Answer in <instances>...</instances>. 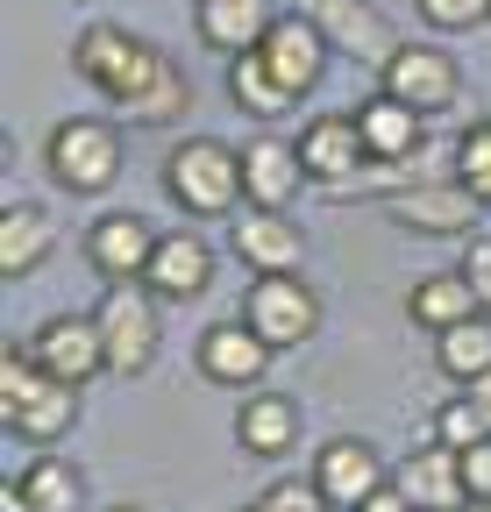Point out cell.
Masks as SVG:
<instances>
[{"instance_id": "cell-10", "label": "cell", "mask_w": 491, "mask_h": 512, "mask_svg": "<svg viewBox=\"0 0 491 512\" xmlns=\"http://www.w3.org/2000/svg\"><path fill=\"white\" fill-rule=\"evenodd\" d=\"M299 8L328 29V43H335L349 64H363V72H385V64H392L399 29L371 8V0H299Z\"/></svg>"}, {"instance_id": "cell-26", "label": "cell", "mask_w": 491, "mask_h": 512, "mask_svg": "<svg viewBox=\"0 0 491 512\" xmlns=\"http://www.w3.org/2000/svg\"><path fill=\"white\" fill-rule=\"evenodd\" d=\"M228 100L250 114V121H278V114H292V93L278 86V72H271L257 50L228 57Z\"/></svg>"}, {"instance_id": "cell-37", "label": "cell", "mask_w": 491, "mask_h": 512, "mask_svg": "<svg viewBox=\"0 0 491 512\" xmlns=\"http://www.w3.org/2000/svg\"><path fill=\"white\" fill-rule=\"evenodd\" d=\"M463 512H491V498H470V505H463Z\"/></svg>"}, {"instance_id": "cell-5", "label": "cell", "mask_w": 491, "mask_h": 512, "mask_svg": "<svg viewBox=\"0 0 491 512\" xmlns=\"http://www.w3.org/2000/svg\"><path fill=\"white\" fill-rule=\"evenodd\" d=\"M100 320V335H107V377H143L157 363V342H164V320H157V292L136 285V278H121L100 292L93 306Z\"/></svg>"}, {"instance_id": "cell-22", "label": "cell", "mask_w": 491, "mask_h": 512, "mask_svg": "<svg viewBox=\"0 0 491 512\" xmlns=\"http://www.w3.org/2000/svg\"><path fill=\"white\" fill-rule=\"evenodd\" d=\"M271 22H278V8H271V0H200V8H193L200 43H207V50H221V57L257 50Z\"/></svg>"}, {"instance_id": "cell-30", "label": "cell", "mask_w": 491, "mask_h": 512, "mask_svg": "<svg viewBox=\"0 0 491 512\" xmlns=\"http://www.w3.org/2000/svg\"><path fill=\"white\" fill-rule=\"evenodd\" d=\"M491 427H484V413H477V399L463 392V399H442L435 406V420H427V441H442V448H470V441H484Z\"/></svg>"}, {"instance_id": "cell-8", "label": "cell", "mask_w": 491, "mask_h": 512, "mask_svg": "<svg viewBox=\"0 0 491 512\" xmlns=\"http://www.w3.org/2000/svg\"><path fill=\"white\" fill-rule=\"evenodd\" d=\"M378 86L392 93V100H406L413 114H449L456 100H463V64L442 50V43H399L392 50V64L378 72Z\"/></svg>"}, {"instance_id": "cell-7", "label": "cell", "mask_w": 491, "mask_h": 512, "mask_svg": "<svg viewBox=\"0 0 491 512\" xmlns=\"http://www.w3.org/2000/svg\"><path fill=\"white\" fill-rule=\"evenodd\" d=\"M242 320L285 356L299 342H314L321 328V292L306 285L299 271H271V278H250V292H242Z\"/></svg>"}, {"instance_id": "cell-21", "label": "cell", "mask_w": 491, "mask_h": 512, "mask_svg": "<svg viewBox=\"0 0 491 512\" xmlns=\"http://www.w3.org/2000/svg\"><path fill=\"white\" fill-rule=\"evenodd\" d=\"M420 512H463L470 505V484H463V456L456 448H442V441H427L420 456H406V470L392 477Z\"/></svg>"}, {"instance_id": "cell-28", "label": "cell", "mask_w": 491, "mask_h": 512, "mask_svg": "<svg viewBox=\"0 0 491 512\" xmlns=\"http://www.w3.org/2000/svg\"><path fill=\"white\" fill-rule=\"evenodd\" d=\"M435 363H442V377H456V384L484 377V370H491V313H470V320H456V328H442V335H435Z\"/></svg>"}, {"instance_id": "cell-20", "label": "cell", "mask_w": 491, "mask_h": 512, "mask_svg": "<svg viewBox=\"0 0 491 512\" xmlns=\"http://www.w3.org/2000/svg\"><path fill=\"white\" fill-rule=\"evenodd\" d=\"M356 121H363V143H371V164H413L420 143H427V114H413V107L392 100L385 86L356 107Z\"/></svg>"}, {"instance_id": "cell-12", "label": "cell", "mask_w": 491, "mask_h": 512, "mask_svg": "<svg viewBox=\"0 0 491 512\" xmlns=\"http://www.w3.org/2000/svg\"><path fill=\"white\" fill-rule=\"evenodd\" d=\"M29 349H36V363L50 377H65V384H93L107 370V335H100L93 313H50L29 335Z\"/></svg>"}, {"instance_id": "cell-15", "label": "cell", "mask_w": 491, "mask_h": 512, "mask_svg": "<svg viewBox=\"0 0 491 512\" xmlns=\"http://www.w3.org/2000/svg\"><path fill=\"white\" fill-rule=\"evenodd\" d=\"M314 484L335 498V512H356L363 498H371L378 484H392V477H385V456L363 434H335V441L314 448Z\"/></svg>"}, {"instance_id": "cell-14", "label": "cell", "mask_w": 491, "mask_h": 512, "mask_svg": "<svg viewBox=\"0 0 491 512\" xmlns=\"http://www.w3.org/2000/svg\"><path fill=\"white\" fill-rule=\"evenodd\" d=\"M150 256H157V221H143V214H129V207H114V214H100V221L86 228V264H93L107 285L143 278Z\"/></svg>"}, {"instance_id": "cell-1", "label": "cell", "mask_w": 491, "mask_h": 512, "mask_svg": "<svg viewBox=\"0 0 491 512\" xmlns=\"http://www.w3.org/2000/svg\"><path fill=\"white\" fill-rule=\"evenodd\" d=\"M0 420L29 448H50V441H65L79 427V384L50 377L36 363L29 335H8V349H0Z\"/></svg>"}, {"instance_id": "cell-24", "label": "cell", "mask_w": 491, "mask_h": 512, "mask_svg": "<svg viewBox=\"0 0 491 512\" xmlns=\"http://www.w3.org/2000/svg\"><path fill=\"white\" fill-rule=\"evenodd\" d=\"M470 313H484V306H477V285L463 278V264H456V271H427V278H413V292H406V320H413V328H427V335L456 328V320H470Z\"/></svg>"}, {"instance_id": "cell-29", "label": "cell", "mask_w": 491, "mask_h": 512, "mask_svg": "<svg viewBox=\"0 0 491 512\" xmlns=\"http://www.w3.org/2000/svg\"><path fill=\"white\" fill-rule=\"evenodd\" d=\"M456 178H463L477 200L491 207V114H484V121H470L463 136H456Z\"/></svg>"}, {"instance_id": "cell-27", "label": "cell", "mask_w": 491, "mask_h": 512, "mask_svg": "<svg viewBox=\"0 0 491 512\" xmlns=\"http://www.w3.org/2000/svg\"><path fill=\"white\" fill-rule=\"evenodd\" d=\"M121 114H129L136 128H171V121H186V114H193V79H186V64L164 57L157 79L143 86V100H129Z\"/></svg>"}, {"instance_id": "cell-2", "label": "cell", "mask_w": 491, "mask_h": 512, "mask_svg": "<svg viewBox=\"0 0 491 512\" xmlns=\"http://www.w3.org/2000/svg\"><path fill=\"white\" fill-rule=\"evenodd\" d=\"M164 192L178 214L193 221H228L250 192H242V150L221 143V136H186L171 157H164Z\"/></svg>"}, {"instance_id": "cell-19", "label": "cell", "mask_w": 491, "mask_h": 512, "mask_svg": "<svg viewBox=\"0 0 491 512\" xmlns=\"http://www.w3.org/2000/svg\"><path fill=\"white\" fill-rule=\"evenodd\" d=\"M228 242H235L242 264H250V278H271V271H299L306 264V235L285 214H271V207H250Z\"/></svg>"}, {"instance_id": "cell-39", "label": "cell", "mask_w": 491, "mask_h": 512, "mask_svg": "<svg viewBox=\"0 0 491 512\" xmlns=\"http://www.w3.org/2000/svg\"><path fill=\"white\" fill-rule=\"evenodd\" d=\"M250 512H257V505H250Z\"/></svg>"}, {"instance_id": "cell-9", "label": "cell", "mask_w": 491, "mask_h": 512, "mask_svg": "<svg viewBox=\"0 0 491 512\" xmlns=\"http://www.w3.org/2000/svg\"><path fill=\"white\" fill-rule=\"evenodd\" d=\"M257 57L278 72V86L292 93V100H306L321 79H328V57H335V43H328V29L306 15V8H292V15H278L271 29H264V43H257Z\"/></svg>"}, {"instance_id": "cell-16", "label": "cell", "mask_w": 491, "mask_h": 512, "mask_svg": "<svg viewBox=\"0 0 491 512\" xmlns=\"http://www.w3.org/2000/svg\"><path fill=\"white\" fill-rule=\"evenodd\" d=\"M143 285L157 299H207V285H214V242L193 235V228H164Z\"/></svg>"}, {"instance_id": "cell-34", "label": "cell", "mask_w": 491, "mask_h": 512, "mask_svg": "<svg viewBox=\"0 0 491 512\" xmlns=\"http://www.w3.org/2000/svg\"><path fill=\"white\" fill-rule=\"evenodd\" d=\"M456 456H463V484H470V498H491V434L470 441V448H456Z\"/></svg>"}, {"instance_id": "cell-31", "label": "cell", "mask_w": 491, "mask_h": 512, "mask_svg": "<svg viewBox=\"0 0 491 512\" xmlns=\"http://www.w3.org/2000/svg\"><path fill=\"white\" fill-rule=\"evenodd\" d=\"M413 15L435 29V36H463L491 22V0H413Z\"/></svg>"}, {"instance_id": "cell-35", "label": "cell", "mask_w": 491, "mask_h": 512, "mask_svg": "<svg viewBox=\"0 0 491 512\" xmlns=\"http://www.w3.org/2000/svg\"><path fill=\"white\" fill-rule=\"evenodd\" d=\"M356 512H420V505H413V498H406L399 484H378V491H371V498H363Z\"/></svg>"}, {"instance_id": "cell-13", "label": "cell", "mask_w": 491, "mask_h": 512, "mask_svg": "<svg viewBox=\"0 0 491 512\" xmlns=\"http://www.w3.org/2000/svg\"><path fill=\"white\" fill-rule=\"evenodd\" d=\"M299 157H306V178H314V185H349L363 164H371V143H363L356 107L306 121V128H299Z\"/></svg>"}, {"instance_id": "cell-32", "label": "cell", "mask_w": 491, "mask_h": 512, "mask_svg": "<svg viewBox=\"0 0 491 512\" xmlns=\"http://www.w3.org/2000/svg\"><path fill=\"white\" fill-rule=\"evenodd\" d=\"M257 512H335V498H328L314 477H278V484L257 498Z\"/></svg>"}, {"instance_id": "cell-6", "label": "cell", "mask_w": 491, "mask_h": 512, "mask_svg": "<svg viewBox=\"0 0 491 512\" xmlns=\"http://www.w3.org/2000/svg\"><path fill=\"white\" fill-rule=\"evenodd\" d=\"M378 214H385V221H399L406 235H449V242H463V235H477L484 200H477L463 178H413V185L385 192Z\"/></svg>"}, {"instance_id": "cell-18", "label": "cell", "mask_w": 491, "mask_h": 512, "mask_svg": "<svg viewBox=\"0 0 491 512\" xmlns=\"http://www.w3.org/2000/svg\"><path fill=\"white\" fill-rule=\"evenodd\" d=\"M8 512H86V470L72 456H29L8 477Z\"/></svg>"}, {"instance_id": "cell-23", "label": "cell", "mask_w": 491, "mask_h": 512, "mask_svg": "<svg viewBox=\"0 0 491 512\" xmlns=\"http://www.w3.org/2000/svg\"><path fill=\"white\" fill-rule=\"evenodd\" d=\"M50 249H57V221L43 207H22L15 200L8 214H0V278H8V285H22L29 271H43Z\"/></svg>"}, {"instance_id": "cell-3", "label": "cell", "mask_w": 491, "mask_h": 512, "mask_svg": "<svg viewBox=\"0 0 491 512\" xmlns=\"http://www.w3.org/2000/svg\"><path fill=\"white\" fill-rule=\"evenodd\" d=\"M157 64H164V50L143 43L136 29H121V22H86L79 43H72V72H79L100 100H114V107L143 100V86L157 79Z\"/></svg>"}, {"instance_id": "cell-25", "label": "cell", "mask_w": 491, "mask_h": 512, "mask_svg": "<svg viewBox=\"0 0 491 512\" xmlns=\"http://www.w3.org/2000/svg\"><path fill=\"white\" fill-rule=\"evenodd\" d=\"M292 441H299V406L278 399V392H257V399H242L235 406V448L242 456H292Z\"/></svg>"}, {"instance_id": "cell-36", "label": "cell", "mask_w": 491, "mask_h": 512, "mask_svg": "<svg viewBox=\"0 0 491 512\" xmlns=\"http://www.w3.org/2000/svg\"><path fill=\"white\" fill-rule=\"evenodd\" d=\"M463 392L477 399V413H484V427H491V370H484V377H470V384H463Z\"/></svg>"}, {"instance_id": "cell-33", "label": "cell", "mask_w": 491, "mask_h": 512, "mask_svg": "<svg viewBox=\"0 0 491 512\" xmlns=\"http://www.w3.org/2000/svg\"><path fill=\"white\" fill-rule=\"evenodd\" d=\"M463 278L477 285V306L491 313V228L484 235H463Z\"/></svg>"}, {"instance_id": "cell-4", "label": "cell", "mask_w": 491, "mask_h": 512, "mask_svg": "<svg viewBox=\"0 0 491 512\" xmlns=\"http://www.w3.org/2000/svg\"><path fill=\"white\" fill-rule=\"evenodd\" d=\"M43 171H50V185L79 192V200H100V192H114V178H121V128L100 121V114L57 121L43 136Z\"/></svg>"}, {"instance_id": "cell-17", "label": "cell", "mask_w": 491, "mask_h": 512, "mask_svg": "<svg viewBox=\"0 0 491 512\" xmlns=\"http://www.w3.org/2000/svg\"><path fill=\"white\" fill-rule=\"evenodd\" d=\"M242 192H250V207L285 214L299 192H306V157H299V143L250 136V143H242Z\"/></svg>"}, {"instance_id": "cell-11", "label": "cell", "mask_w": 491, "mask_h": 512, "mask_svg": "<svg viewBox=\"0 0 491 512\" xmlns=\"http://www.w3.org/2000/svg\"><path fill=\"white\" fill-rule=\"evenodd\" d=\"M271 342L250 328V320H214V328L193 342V363H200V377H214V384H228V392H257L264 384V370H271Z\"/></svg>"}, {"instance_id": "cell-38", "label": "cell", "mask_w": 491, "mask_h": 512, "mask_svg": "<svg viewBox=\"0 0 491 512\" xmlns=\"http://www.w3.org/2000/svg\"><path fill=\"white\" fill-rule=\"evenodd\" d=\"M107 512H143V505H107Z\"/></svg>"}]
</instances>
